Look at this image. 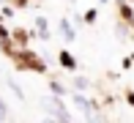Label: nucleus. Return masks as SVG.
<instances>
[{"mask_svg": "<svg viewBox=\"0 0 134 123\" xmlns=\"http://www.w3.org/2000/svg\"><path fill=\"white\" fill-rule=\"evenodd\" d=\"M101 3H107V0H101Z\"/></svg>", "mask_w": 134, "mask_h": 123, "instance_id": "nucleus-12", "label": "nucleus"}, {"mask_svg": "<svg viewBox=\"0 0 134 123\" xmlns=\"http://www.w3.org/2000/svg\"><path fill=\"white\" fill-rule=\"evenodd\" d=\"M14 41H16V44H25V41H27V36L22 33V30H14Z\"/></svg>", "mask_w": 134, "mask_h": 123, "instance_id": "nucleus-5", "label": "nucleus"}, {"mask_svg": "<svg viewBox=\"0 0 134 123\" xmlns=\"http://www.w3.org/2000/svg\"><path fill=\"white\" fill-rule=\"evenodd\" d=\"M0 123H5V120H0Z\"/></svg>", "mask_w": 134, "mask_h": 123, "instance_id": "nucleus-13", "label": "nucleus"}, {"mask_svg": "<svg viewBox=\"0 0 134 123\" xmlns=\"http://www.w3.org/2000/svg\"><path fill=\"white\" fill-rule=\"evenodd\" d=\"M44 123H55V120H52V118H44Z\"/></svg>", "mask_w": 134, "mask_h": 123, "instance_id": "nucleus-11", "label": "nucleus"}, {"mask_svg": "<svg viewBox=\"0 0 134 123\" xmlns=\"http://www.w3.org/2000/svg\"><path fill=\"white\" fill-rule=\"evenodd\" d=\"M85 22H96V11H88V14H85Z\"/></svg>", "mask_w": 134, "mask_h": 123, "instance_id": "nucleus-8", "label": "nucleus"}, {"mask_svg": "<svg viewBox=\"0 0 134 123\" xmlns=\"http://www.w3.org/2000/svg\"><path fill=\"white\" fill-rule=\"evenodd\" d=\"M19 69H36V71H44V63H38V60L33 58V52H22V58H19Z\"/></svg>", "mask_w": 134, "mask_h": 123, "instance_id": "nucleus-1", "label": "nucleus"}, {"mask_svg": "<svg viewBox=\"0 0 134 123\" xmlns=\"http://www.w3.org/2000/svg\"><path fill=\"white\" fill-rule=\"evenodd\" d=\"M0 41H3V44H5V41H8V30H5L3 25H0Z\"/></svg>", "mask_w": 134, "mask_h": 123, "instance_id": "nucleus-7", "label": "nucleus"}, {"mask_svg": "<svg viewBox=\"0 0 134 123\" xmlns=\"http://www.w3.org/2000/svg\"><path fill=\"white\" fill-rule=\"evenodd\" d=\"M126 101H129L131 107H134V93H129V96H126Z\"/></svg>", "mask_w": 134, "mask_h": 123, "instance_id": "nucleus-10", "label": "nucleus"}, {"mask_svg": "<svg viewBox=\"0 0 134 123\" xmlns=\"http://www.w3.org/2000/svg\"><path fill=\"white\" fill-rule=\"evenodd\" d=\"M5 112H8V109H5V104H3V98H0V120L5 118Z\"/></svg>", "mask_w": 134, "mask_h": 123, "instance_id": "nucleus-9", "label": "nucleus"}, {"mask_svg": "<svg viewBox=\"0 0 134 123\" xmlns=\"http://www.w3.org/2000/svg\"><path fill=\"white\" fill-rule=\"evenodd\" d=\"M36 27H38L41 30V38H49V25H47V19H44V16H38V19H36Z\"/></svg>", "mask_w": 134, "mask_h": 123, "instance_id": "nucleus-4", "label": "nucleus"}, {"mask_svg": "<svg viewBox=\"0 0 134 123\" xmlns=\"http://www.w3.org/2000/svg\"><path fill=\"white\" fill-rule=\"evenodd\" d=\"M58 60H60V66H63V69H71V71L77 69V60L71 58V55L66 52V49H63V52H60V58H58Z\"/></svg>", "mask_w": 134, "mask_h": 123, "instance_id": "nucleus-2", "label": "nucleus"}, {"mask_svg": "<svg viewBox=\"0 0 134 123\" xmlns=\"http://www.w3.org/2000/svg\"><path fill=\"white\" fill-rule=\"evenodd\" d=\"M52 93H55V96H63L66 90H63V85H58V82H52Z\"/></svg>", "mask_w": 134, "mask_h": 123, "instance_id": "nucleus-6", "label": "nucleus"}, {"mask_svg": "<svg viewBox=\"0 0 134 123\" xmlns=\"http://www.w3.org/2000/svg\"><path fill=\"white\" fill-rule=\"evenodd\" d=\"M60 33H63V38H66V41H74V36H77V33H74V27H71V22H66V19L60 22Z\"/></svg>", "mask_w": 134, "mask_h": 123, "instance_id": "nucleus-3", "label": "nucleus"}]
</instances>
